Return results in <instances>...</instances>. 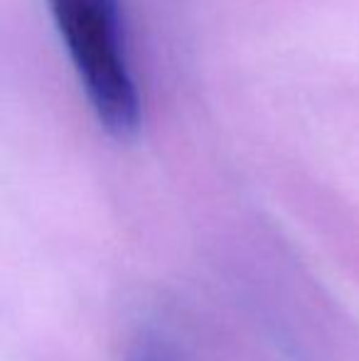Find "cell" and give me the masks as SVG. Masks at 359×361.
<instances>
[{"instance_id":"obj_1","label":"cell","mask_w":359,"mask_h":361,"mask_svg":"<svg viewBox=\"0 0 359 361\" xmlns=\"http://www.w3.org/2000/svg\"><path fill=\"white\" fill-rule=\"evenodd\" d=\"M47 10L101 128L116 140L135 138L143 104L121 0H47Z\"/></svg>"},{"instance_id":"obj_2","label":"cell","mask_w":359,"mask_h":361,"mask_svg":"<svg viewBox=\"0 0 359 361\" xmlns=\"http://www.w3.org/2000/svg\"><path fill=\"white\" fill-rule=\"evenodd\" d=\"M126 361H178L168 344L158 342L155 337H143L130 347Z\"/></svg>"}]
</instances>
